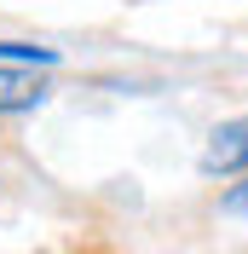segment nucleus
<instances>
[{
  "mask_svg": "<svg viewBox=\"0 0 248 254\" xmlns=\"http://www.w3.org/2000/svg\"><path fill=\"white\" fill-rule=\"evenodd\" d=\"M202 174L208 179H231L248 174V116H231L208 133V150H202Z\"/></svg>",
  "mask_w": 248,
  "mask_h": 254,
  "instance_id": "1",
  "label": "nucleus"
},
{
  "mask_svg": "<svg viewBox=\"0 0 248 254\" xmlns=\"http://www.w3.org/2000/svg\"><path fill=\"white\" fill-rule=\"evenodd\" d=\"M41 98H47V81L35 75L29 64H0V116L41 110Z\"/></svg>",
  "mask_w": 248,
  "mask_h": 254,
  "instance_id": "2",
  "label": "nucleus"
},
{
  "mask_svg": "<svg viewBox=\"0 0 248 254\" xmlns=\"http://www.w3.org/2000/svg\"><path fill=\"white\" fill-rule=\"evenodd\" d=\"M0 58L6 64H41L47 69V64H58V52L52 47H29V41H0Z\"/></svg>",
  "mask_w": 248,
  "mask_h": 254,
  "instance_id": "3",
  "label": "nucleus"
},
{
  "mask_svg": "<svg viewBox=\"0 0 248 254\" xmlns=\"http://www.w3.org/2000/svg\"><path fill=\"white\" fill-rule=\"evenodd\" d=\"M219 208H225V214H237V220H248V179L225 190V196H219Z\"/></svg>",
  "mask_w": 248,
  "mask_h": 254,
  "instance_id": "4",
  "label": "nucleus"
}]
</instances>
